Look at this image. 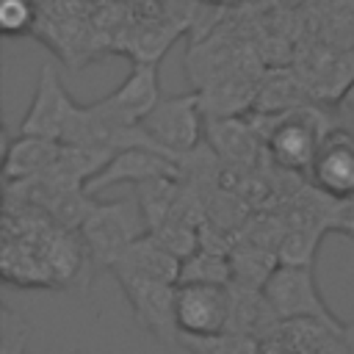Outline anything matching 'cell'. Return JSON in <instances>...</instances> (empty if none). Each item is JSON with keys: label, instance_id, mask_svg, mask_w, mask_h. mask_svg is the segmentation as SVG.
<instances>
[{"label": "cell", "instance_id": "1", "mask_svg": "<svg viewBox=\"0 0 354 354\" xmlns=\"http://www.w3.org/2000/svg\"><path fill=\"white\" fill-rule=\"evenodd\" d=\"M249 122L257 130L268 160L296 177H307L326 133L335 127L332 113L315 111L310 105H299L279 113L252 111Z\"/></svg>", "mask_w": 354, "mask_h": 354}, {"label": "cell", "instance_id": "2", "mask_svg": "<svg viewBox=\"0 0 354 354\" xmlns=\"http://www.w3.org/2000/svg\"><path fill=\"white\" fill-rule=\"evenodd\" d=\"M77 232L86 243L91 271H97V268H111L133 241L147 235V221L138 199L94 202L91 213L86 216Z\"/></svg>", "mask_w": 354, "mask_h": 354}, {"label": "cell", "instance_id": "3", "mask_svg": "<svg viewBox=\"0 0 354 354\" xmlns=\"http://www.w3.org/2000/svg\"><path fill=\"white\" fill-rule=\"evenodd\" d=\"M263 293L282 324L321 321L329 326H343L326 307L324 296L318 293L315 274H313L310 263H279L271 271V277L266 279Z\"/></svg>", "mask_w": 354, "mask_h": 354}, {"label": "cell", "instance_id": "4", "mask_svg": "<svg viewBox=\"0 0 354 354\" xmlns=\"http://www.w3.org/2000/svg\"><path fill=\"white\" fill-rule=\"evenodd\" d=\"M205 108L199 91L160 100L141 122L144 133L169 155L183 158L205 141Z\"/></svg>", "mask_w": 354, "mask_h": 354}, {"label": "cell", "instance_id": "5", "mask_svg": "<svg viewBox=\"0 0 354 354\" xmlns=\"http://www.w3.org/2000/svg\"><path fill=\"white\" fill-rule=\"evenodd\" d=\"M232 290L230 285L213 282H177L174 290V318L183 337H218L230 329Z\"/></svg>", "mask_w": 354, "mask_h": 354}, {"label": "cell", "instance_id": "6", "mask_svg": "<svg viewBox=\"0 0 354 354\" xmlns=\"http://www.w3.org/2000/svg\"><path fill=\"white\" fill-rule=\"evenodd\" d=\"M116 282L122 285L138 324L160 343H177L180 340V329H177V318H174V282H163V279H152L127 268H111Z\"/></svg>", "mask_w": 354, "mask_h": 354}, {"label": "cell", "instance_id": "7", "mask_svg": "<svg viewBox=\"0 0 354 354\" xmlns=\"http://www.w3.org/2000/svg\"><path fill=\"white\" fill-rule=\"evenodd\" d=\"M75 108H77V102L66 94L55 66H41L39 80H36V94L30 100L25 119L19 122V133L41 136V138H53V141L64 144L69 122L75 116Z\"/></svg>", "mask_w": 354, "mask_h": 354}, {"label": "cell", "instance_id": "8", "mask_svg": "<svg viewBox=\"0 0 354 354\" xmlns=\"http://www.w3.org/2000/svg\"><path fill=\"white\" fill-rule=\"evenodd\" d=\"M307 180L318 194L337 205L354 202V138L332 127L307 171Z\"/></svg>", "mask_w": 354, "mask_h": 354}, {"label": "cell", "instance_id": "9", "mask_svg": "<svg viewBox=\"0 0 354 354\" xmlns=\"http://www.w3.org/2000/svg\"><path fill=\"white\" fill-rule=\"evenodd\" d=\"M158 177H177L180 180V158H171V155L149 149V147H133V149H122L119 155H113L86 183V191L97 194V191H105V188L119 185V183L138 185V183L158 180Z\"/></svg>", "mask_w": 354, "mask_h": 354}, {"label": "cell", "instance_id": "10", "mask_svg": "<svg viewBox=\"0 0 354 354\" xmlns=\"http://www.w3.org/2000/svg\"><path fill=\"white\" fill-rule=\"evenodd\" d=\"M64 152L61 141L53 138H41V136H17L14 141L6 138V163H3V177L6 183H17V180H28L36 177L47 169H53L58 163Z\"/></svg>", "mask_w": 354, "mask_h": 354}, {"label": "cell", "instance_id": "11", "mask_svg": "<svg viewBox=\"0 0 354 354\" xmlns=\"http://www.w3.org/2000/svg\"><path fill=\"white\" fill-rule=\"evenodd\" d=\"M180 282L230 285V282H232V263H230V254L199 246L194 254H188V257L183 260V266H180Z\"/></svg>", "mask_w": 354, "mask_h": 354}, {"label": "cell", "instance_id": "12", "mask_svg": "<svg viewBox=\"0 0 354 354\" xmlns=\"http://www.w3.org/2000/svg\"><path fill=\"white\" fill-rule=\"evenodd\" d=\"M39 25L36 0H0V30L8 39L28 36Z\"/></svg>", "mask_w": 354, "mask_h": 354}, {"label": "cell", "instance_id": "13", "mask_svg": "<svg viewBox=\"0 0 354 354\" xmlns=\"http://www.w3.org/2000/svg\"><path fill=\"white\" fill-rule=\"evenodd\" d=\"M0 329H3L0 332V354H22L25 337H28V324L11 307H3Z\"/></svg>", "mask_w": 354, "mask_h": 354}, {"label": "cell", "instance_id": "14", "mask_svg": "<svg viewBox=\"0 0 354 354\" xmlns=\"http://www.w3.org/2000/svg\"><path fill=\"white\" fill-rule=\"evenodd\" d=\"M329 113H332V124L354 138V80L340 91L335 111H329Z\"/></svg>", "mask_w": 354, "mask_h": 354}, {"label": "cell", "instance_id": "15", "mask_svg": "<svg viewBox=\"0 0 354 354\" xmlns=\"http://www.w3.org/2000/svg\"><path fill=\"white\" fill-rule=\"evenodd\" d=\"M332 230H337V232L354 238V202H346V205H337V207H335Z\"/></svg>", "mask_w": 354, "mask_h": 354}, {"label": "cell", "instance_id": "16", "mask_svg": "<svg viewBox=\"0 0 354 354\" xmlns=\"http://www.w3.org/2000/svg\"><path fill=\"white\" fill-rule=\"evenodd\" d=\"M194 3H199L202 8H216V11H227V8H232V6H241L243 0H194Z\"/></svg>", "mask_w": 354, "mask_h": 354}]
</instances>
